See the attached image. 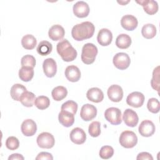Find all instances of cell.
Wrapping results in <instances>:
<instances>
[{
    "instance_id": "28",
    "label": "cell",
    "mask_w": 160,
    "mask_h": 160,
    "mask_svg": "<svg viewBox=\"0 0 160 160\" xmlns=\"http://www.w3.org/2000/svg\"><path fill=\"white\" fill-rule=\"evenodd\" d=\"M37 41L35 37L31 34H26L21 39V44L22 47L28 50L32 49L35 48Z\"/></svg>"
},
{
    "instance_id": "30",
    "label": "cell",
    "mask_w": 160,
    "mask_h": 160,
    "mask_svg": "<svg viewBox=\"0 0 160 160\" xmlns=\"http://www.w3.org/2000/svg\"><path fill=\"white\" fill-rule=\"evenodd\" d=\"M141 34L146 39H152L156 34V28L152 24H146L142 26Z\"/></svg>"
},
{
    "instance_id": "34",
    "label": "cell",
    "mask_w": 160,
    "mask_h": 160,
    "mask_svg": "<svg viewBox=\"0 0 160 160\" xmlns=\"http://www.w3.org/2000/svg\"><path fill=\"white\" fill-rule=\"evenodd\" d=\"M88 132L91 136L96 138L101 134V124L99 121L92 122L88 128Z\"/></svg>"
},
{
    "instance_id": "26",
    "label": "cell",
    "mask_w": 160,
    "mask_h": 160,
    "mask_svg": "<svg viewBox=\"0 0 160 160\" xmlns=\"http://www.w3.org/2000/svg\"><path fill=\"white\" fill-rule=\"evenodd\" d=\"M34 69L31 67L22 66L19 71V77L21 80L24 82L31 81L34 76Z\"/></svg>"
},
{
    "instance_id": "40",
    "label": "cell",
    "mask_w": 160,
    "mask_h": 160,
    "mask_svg": "<svg viewBox=\"0 0 160 160\" xmlns=\"http://www.w3.org/2000/svg\"><path fill=\"white\" fill-rule=\"evenodd\" d=\"M36 160L38 159H50L52 160L53 157L51 153L47 152H41L38 154L37 157L36 158Z\"/></svg>"
},
{
    "instance_id": "21",
    "label": "cell",
    "mask_w": 160,
    "mask_h": 160,
    "mask_svg": "<svg viewBox=\"0 0 160 160\" xmlns=\"http://www.w3.org/2000/svg\"><path fill=\"white\" fill-rule=\"evenodd\" d=\"M59 122L64 127H70L74 122V115L70 112L61 110L58 115Z\"/></svg>"
},
{
    "instance_id": "20",
    "label": "cell",
    "mask_w": 160,
    "mask_h": 160,
    "mask_svg": "<svg viewBox=\"0 0 160 160\" xmlns=\"http://www.w3.org/2000/svg\"><path fill=\"white\" fill-rule=\"evenodd\" d=\"M65 76L71 82H77L81 78V71L76 66H68L65 69Z\"/></svg>"
},
{
    "instance_id": "14",
    "label": "cell",
    "mask_w": 160,
    "mask_h": 160,
    "mask_svg": "<svg viewBox=\"0 0 160 160\" xmlns=\"http://www.w3.org/2000/svg\"><path fill=\"white\" fill-rule=\"evenodd\" d=\"M122 119L128 126L135 127L139 121V118L137 113L131 109H126L122 115Z\"/></svg>"
},
{
    "instance_id": "41",
    "label": "cell",
    "mask_w": 160,
    "mask_h": 160,
    "mask_svg": "<svg viewBox=\"0 0 160 160\" xmlns=\"http://www.w3.org/2000/svg\"><path fill=\"white\" fill-rule=\"evenodd\" d=\"M137 159H149V160H152L153 158L151 156V154H149V152H142L138 154L137 158Z\"/></svg>"
},
{
    "instance_id": "18",
    "label": "cell",
    "mask_w": 160,
    "mask_h": 160,
    "mask_svg": "<svg viewBox=\"0 0 160 160\" xmlns=\"http://www.w3.org/2000/svg\"><path fill=\"white\" fill-rule=\"evenodd\" d=\"M71 141L76 144H83L86 139V134L84 131L80 128H75L70 132Z\"/></svg>"
},
{
    "instance_id": "19",
    "label": "cell",
    "mask_w": 160,
    "mask_h": 160,
    "mask_svg": "<svg viewBox=\"0 0 160 160\" xmlns=\"http://www.w3.org/2000/svg\"><path fill=\"white\" fill-rule=\"evenodd\" d=\"M64 29L59 24L53 25L50 28L48 31L49 37L52 41H59L62 39L64 36Z\"/></svg>"
},
{
    "instance_id": "5",
    "label": "cell",
    "mask_w": 160,
    "mask_h": 160,
    "mask_svg": "<svg viewBox=\"0 0 160 160\" xmlns=\"http://www.w3.org/2000/svg\"><path fill=\"white\" fill-rule=\"evenodd\" d=\"M106 119L112 125H118L121 123V111L119 109L114 107L108 108L104 112Z\"/></svg>"
},
{
    "instance_id": "3",
    "label": "cell",
    "mask_w": 160,
    "mask_h": 160,
    "mask_svg": "<svg viewBox=\"0 0 160 160\" xmlns=\"http://www.w3.org/2000/svg\"><path fill=\"white\" fill-rule=\"evenodd\" d=\"M98 48L92 43H86L82 48L81 60L86 64H91L95 61L98 54Z\"/></svg>"
},
{
    "instance_id": "22",
    "label": "cell",
    "mask_w": 160,
    "mask_h": 160,
    "mask_svg": "<svg viewBox=\"0 0 160 160\" xmlns=\"http://www.w3.org/2000/svg\"><path fill=\"white\" fill-rule=\"evenodd\" d=\"M140 4L144 10V11L149 15H152L156 13L158 11V4L156 1L153 0H143L136 1Z\"/></svg>"
},
{
    "instance_id": "38",
    "label": "cell",
    "mask_w": 160,
    "mask_h": 160,
    "mask_svg": "<svg viewBox=\"0 0 160 160\" xmlns=\"http://www.w3.org/2000/svg\"><path fill=\"white\" fill-rule=\"evenodd\" d=\"M21 64L22 66L31 67L34 68L36 66L35 58L32 55H29V54L25 55L21 58Z\"/></svg>"
},
{
    "instance_id": "36",
    "label": "cell",
    "mask_w": 160,
    "mask_h": 160,
    "mask_svg": "<svg viewBox=\"0 0 160 160\" xmlns=\"http://www.w3.org/2000/svg\"><path fill=\"white\" fill-rule=\"evenodd\" d=\"M147 108L150 112L152 113H158L160 109V103L157 99L152 98L148 100Z\"/></svg>"
},
{
    "instance_id": "33",
    "label": "cell",
    "mask_w": 160,
    "mask_h": 160,
    "mask_svg": "<svg viewBox=\"0 0 160 160\" xmlns=\"http://www.w3.org/2000/svg\"><path fill=\"white\" fill-rule=\"evenodd\" d=\"M61 109L70 112L75 115L78 110V104L74 101L69 100L62 104Z\"/></svg>"
},
{
    "instance_id": "7",
    "label": "cell",
    "mask_w": 160,
    "mask_h": 160,
    "mask_svg": "<svg viewBox=\"0 0 160 160\" xmlns=\"http://www.w3.org/2000/svg\"><path fill=\"white\" fill-rule=\"evenodd\" d=\"M112 62L116 68L120 70H124L129 66L131 59L128 54L118 52L113 57Z\"/></svg>"
},
{
    "instance_id": "37",
    "label": "cell",
    "mask_w": 160,
    "mask_h": 160,
    "mask_svg": "<svg viewBox=\"0 0 160 160\" xmlns=\"http://www.w3.org/2000/svg\"><path fill=\"white\" fill-rule=\"evenodd\" d=\"M114 154V149L110 146H104L99 151V156L103 159H108Z\"/></svg>"
},
{
    "instance_id": "12",
    "label": "cell",
    "mask_w": 160,
    "mask_h": 160,
    "mask_svg": "<svg viewBox=\"0 0 160 160\" xmlns=\"http://www.w3.org/2000/svg\"><path fill=\"white\" fill-rule=\"evenodd\" d=\"M43 71L48 78H52L57 72V64L55 60L52 58L46 59L42 64Z\"/></svg>"
},
{
    "instance_id": "35",
    "label": "cell",
    "mask_w": 160,
    "mask_h": 160,
    "mask_svg": "<svg viewBox=\"0 0 160 160\" xmlns=\"http://www.w3.org/2000/svg\"><path fill=\"white\" fill-rule=\"evenodd\" d=\"M152 88L159 91V66H157L152 72V78L151 80Z\"/></svg>"
},
{
    "instance_id": "31",
    "label": "cell",
    "mask_w": 160,
    "mask_h": 160,
    "mask_svg": "<svg viewBox=\"0 0 160 160\" xmlns=\"http://www.w3.org/2000/svg\"><path fill=\"white\" fill-rule=\"evenodd\" d=\"M36 50L40 55L47 56L51 52L52 50V46L49 41H42L39 43Z\"/></svg>"
},
{
    "instance_id": "16",
    "label": "cell",
    "mask_w": 160,
    "mask_h": 160,
    "mask_svg": "<svg viewBox=\"0 0 160 160\" xmlns=\"http://www.w3.org/2000/svg\"><path fill=\"white\" fill-rule=\"evenodd\" d=\"M97 40L100 45L102 46H108L112 42V34L108 29L102 28L100 29L98 34Z\"/></svg>"
},
{
    "instance_id": "1",
    "label": "cell",
    "mask_w": 160,
    "mask_h": 160,
    "mask_svg": "<svg viewBox=\"0 0 160 160\" xmlns=\"http://www.w3.org/2000/svg\"><path fill=\"white\" fill-rule=\"evenodd\" d=\"M95 27L89 21L82 22L75 25L71 31L72 38L78 41L91 38L94 32Z\"/></svg>"
},
{
    "instance_id": "39",
    "label": "cell",
    "mask_w": 160,
    "mask_h": 160,
    "mask_svg": "<svg viewBox=\"0 0 160 160\" xmlns=\"http://www.w3.org/2000/svg\"><path fill=\"white\" fill-rule=\"evenodd\" d=\"M19 141L18 139L14 136L8 138L6 141V146L10 150H15L19 148Z\"/></svg>"
},
{
    "instance_id": "4",
    "label": "cell",
    "mask_w": 160,
    "mask_h": 160,
    "mask_svg": "<svg viewBox=\"0 0 160 160\" xmlns=\"http://www.w3.org/2000/svg\"><path fill=\"white\" fill-rule=\"evenodd\" d=\"M119 141L122 147L132 148L137 144L138 137L133 131H124L121 134Z\"/></svg>"
},
{
    "instance_id": "42",
    "label": "cell",
    "mask_w": 160,
    "mask_h": 160,
    "mask_svg": "<svg viewBox=\"0 0 160 160\" xmlns=\"http://www.w3.org/2000/svg\"><path fill=\"white\" fill-rule=\"evenodd\" d=\"M14 159H19V160H23L24 159V157L20 154H18V153H14L11 154L9 158H8V160H14Z\"/></svg>"
},
{
    "instance_id": "32",
    "label": "cell",
    "mask_w": 160,
    "mask_h": 160,
    "mask_svg": "<svg viewBox=\"0 0 160 160\" xmlns=\"http://www.w3.org/2000/svg\"><path fill=\"white\" fill-rule=\"evenodd\" d=\"M34 105L37 108L41 110L48 108L50 105L49 99L45 96H39L34 101Z\"/></svg>"
},
{
    "instance_id": "6",
    "label": "cell",
    "mask_w": 160,
    "mask_h": 160,
    "mask_svg": "<svg viewBox=\"0 0 160 160\" xmlns=\"http://www.w3.org/2000/svg\"><path fill=\"white\" fill-rule=\"evenodd\" d=\"M36 141L39 147L44 149L52 148L55 143L54 136L48 132H43L39 134L37 138Z\"/></svg>"
},
{
    "instance_id": "17",
    "label": "cell",
    "mask_w": 160,
    "mask_h": 160,
    "mask_svg": "<svg viewBox=\"0 0 160 160\" xmlns=\"http://www.w3.org/2000/svg\"><path fill=\"white\" fill-rule=\"evenodd\" d=\"M138 21L137 18L131 14L124 15L121 20L122 27L127 31H133L138 26Z\"/></svg>"
},
{
    "instance_id": "8",
    "label": "cell",
    "mask_w": 160,
    "mask_h": 160,
    "mask_svg": "<svg viewBox=\"0 0 160 160\" xmlns=\"http://www.w3.org/2000/svg\"><path fill=\"white\" fill-rule=\"evenodd\" d=\"M144 99L145 98L142 93L135 91L130 93L128 96L126 102L129 106L133 108H139L142 106L144 102Z\"/></svg>"
},
{
    "instance_id": "13",
    "label": "cell",
    "mask_w": 160,
    "mask_h": 160,
    "mask_svg": "<svg viewBox=\"0 0 160 160\" xmlns=\"http://www.w3.org/2000/svg\"><path fill=\"white\" fill-rule=\"evenodd\" d=\"M108 96L111 101L116 102L121 101L123 97L122 88L117 84L111 85L108 89Z\"/></svg>"
},
{
    "instance_id": "2",
    "label": "cell",
    "mask_w": 160,
    "mask_h": 160,
    "mask_svg": "<svg viewBox=\"0 0 160 160\" xmlns=\"http://www.w3.org/2000/svg\"><path fill=\"white\" fill-rule=\"evenodd\" d=\"M56 50L64 61L70 62L74 60L77 57L76 50L66 39L61 40L57 44Z\"/></svg>"
},
{
    "instance_id": "15",
    "label": "cell",
    "mask_w": 160,
    "mask_h": 160,
    "mask_svg": "<svg viewBox=\"0 0 160 160\" xmlns=\"http://www.w3.org/2000/svg\"><path fill=\"white\" fill-rule=\"evenodd\" d=\"M21 129L24 136H32L36 132L37 125L33 120L28 119L24 120L21 124Z\"/></svg>"
},
{
    "instance_id": "9",
    "label": "cell",
    "mask_w": 160,
    "mask_h": 160,
    "mask_svg": "<svg viewBox=\"0 0 160 160\" xmlns=\"http://www.w3.org/2000/svg\"><path fill=\"white\" fill-rule=\"evenodd\" d=\"M97 115L96 108L90 104L83 105L81 109L80 116L85 121H89L93 119Z\"/></svg>"
},
{
    "instance_id": "23",
    "label": "cell",
    "mask_w": 160,
    "mask_h": 160,
    "mask_svg": "<svg viewBox=\"0 0 160 160\" xmlns=\"http://www.w3.org/2000/svg\"><path fill=\"white\" fill-rule=\"evenodd\" d=\"M87 98L93 102H100L104 99L103 92L98 88H90L86 93Z\"/></svg>"
},
{
    "instance_id": "11",
    "label": "cell",
    "mask_w": 160,
    "mask_h": 160,
    "mask_svg": "<svg viewBox=\"0 0 160 160\" xmlns=\"http://www.w3.org/2000/svg\"><path fill=\"white\" fill-rule=\"evenodd\" d=\"M74 14L79 18H86L89 13V5L84 1H80L76 2L73 6Z\"/></svg>"
},
{
    "instance_id": "25",
    "label": "cell",
    "mask_w": 160,
    "mask_h": 160,
    "mask_svg": "<svg viewBox=\"0 0 160 160\" xmlns=\"http://www.w3.org/2000/svg\"><path fill=\"white\" fill-rule=\"evenodd\" d=\"M35 95L32 92L25 91L24 92L19 98V101L21 104L26 107H32L34 104Z\"/></svg>"
},
{
    "instance_id": "24",
    "label": "cell",
    "mask_w": 160,
    "mask_h": 160,
    "mask_svg": "<svg viewBox=\"0 0 160 160\" xmlns=\"http://www.w3.org/2000/svg\"><path fill=\"white\" fill-rule=\"evenodd\" d=\"M131 38L126 34H119L116 39V45L120 49H127L131 44Z\"/></svg>"
},
{
    "instance_id": "27",
    "label": "cell",
    "mask_w": 160,
    "mask_h": 160,
    "mask_svg": "<svg viewBox=\"0 0 160 160\" xmlns=\"http://www.w3.org/2000/svg\"><path fill=\"white\" fill-rule=\"evenodd\" d=\"M68 94V91L66 88L62 86H58L55 87L51 92V95L52 98L56 101H59L62 100L66 97Z\"/></svg>"
},
{
    "instance_id": "10",
    "label": "cell",
    "mask_w": 160,
    "mask_h": 160,
    "mask_svg": "<svg viewBox=\"0 0 160 160\" xmlns=\"http://www.w3.org/2000/svg\"><path fill=\"white\" fill-rule=\"evenodd\" d=\"M156 128L154 123L150 120L142 121L138 128L139 134L144 137H150L155 132Z\"/></svg>"
},
{
    "instance_id": "29",
    "label": "cell",
    "mask_w": 160,
    "mask_h": 160,
    "mask_svg": "<svg viewBox=\"0 0 160 160\" xmlns=\"http://www.w3.org/2000/svg\"><path fill=\"white\" fill-rule=\"evenodd\" d=\"M26 87L23 85L21 84H15L11 88L10 94L14 100L19 101L20 96L24 92L26 91Z\"/></svg>"
}]
</instances>
